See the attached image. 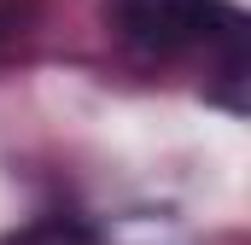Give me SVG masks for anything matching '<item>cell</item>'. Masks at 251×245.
I'll return each mask as SVG.
<instances>
[{"mask_svg":"<svg viewBox=\"0 0 251 245\" xmlns=\"http://www.w3.org/2000/svg\"><path fill=\"white\" fill-rule=\"evenodd\" d=\"M111 24L123 41H134L140 53H158V59L240 29L228 0H111Z\"/></svg>","mask_w":251,"mask_h":245,"instance_id":"cell-1","label":"cell"}]
</instances>
